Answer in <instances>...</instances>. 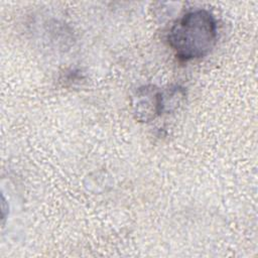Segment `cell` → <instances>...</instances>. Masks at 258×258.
I'll use <instances>...</instances> for the list:
<instances>
[{
  "label": "cell",
  "mask_w": 258,
  "mask_h": 258,
  "mask_svg": "<svg viewBox=\"0 0 258 258\" xmlns=\"http://www.w3.org/2000/svg\"><path fill=\"white\" fill-rule=\"evenodd\" d=\"M218 40V24L207 9H195L175 20L167 34V41L180 60L198 59L209 54Z\"/></svg>",
  "instance_id": "1"
},
{
  "label": "cell",
  "mask_w": 258,
  "mask_h": 258,
  "mask_svg": "<svg viewBox=\"0 0 258 258\" xmlns=\"http://www.w3.org/2000/svg\"><path fill=\"white\" fill-rule=\"evenodd\" d=\"M131 109L139 122H150L162 115L161 89L154 85L139 87L132 95Z\"/></svg>",
  "instance_id": "2"
},
{
  "label": "cell",
  "mask_w": 258,
  "mask_h": 258,
  "mask_svg": "<svg viewBox=\"0 0 258 258\" xmlns=\"http://www.w3.org/2000/svg\"><path fill=\"white\" fill-rule=\"evenodd\" d=\"M186 91L180 85H171L161 90L162 114H169L176 111L185 101Z\"/></svg>",
  "instance_id": "3"
}]
</instances>
